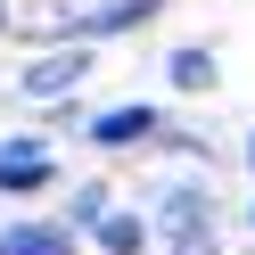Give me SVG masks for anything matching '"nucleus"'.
<instances>
[{
	"label": "nucleus",
	"instance_id": "f257e3e1",
	"mask_svg": "<svg viewBox=\"0 0 255 255\" xmlns=\"http://www.w3.org/2000/svg\"><path fill=\"white\" fill-rule=\"evenodd\" d=\"M148 132H156L148 107H107V116L91 124V140H99V148H132V140H148Z\"/></svg>",
	"mask_w": 255,
	"mask_h": 255
},
{
	"label": "nucleus",
	"instance_id": "f03ea898",
	"mask_svg": "<svg viewBox=\"0 0 255 255\" xmlns=\"http://www.w3.org/2000/svg\"><path fill=\"white\" fill-rule=\"evenodd\" d=\"M50 181V156L41 148H0V189L8 198H25V189H41Z\"/></svg>",
	"mask_w": 255,
	"mask_h": 255
},
{
	"label": "nucleus",
	"instance_id": "7ed1b4c3",
	"mask_svg": "<svg viewBox=\"0 0 255 255\" xmlns=\"http://www.w3.org/2000/svg\"><path fill=\"white\" fill-rule=\"evenodd\" d=\"M74 239L58 222H17V231H0V255H66Z\"/></svg>",
	"mask_w": 255,
	"mask_h": 255
},
{
	"label": "nucleus",
	"instance_id": "20e7f679",
	"mask_svg": "<svg viewBox=\"0 0 255 255\" xmlns=\"http://www.w3.org/2000/svg\"><path fill=\"white\" fill-rule=\"evenodd\" d=\"M74 74H83V58H41V66H25V91L58 99V91H74Z\"/></svg>",
	"mask_w": 255,
	"mask_h": 255
},
{
	"label": "nucleus",
	"instance_id": "39448f33",
	"mask_svg": "<svg viewBox=\"0 0 255 255\" xmlns=\"http://www.w3.org/2000/svg\"><path fill=\"white\" fill-rule=\"evenodd\" d=\"M91 231H99L107 255H140V222H132V214H107V206H99V214H91Z\"/></svg>",
	"mask_w": 255,
	"mask_h": 255
},
{
	"label": "nucleus",
	"instance_id": "423d86ee",
	"mask_svg": "<svg viewBox=\"0 0 255 255\" xmlns=\"http://www.w3.org/2000/svg\"><path fill=\"white\" fill-rule=\"evenodd\" d=\"M173 83H181V91H206V83H214V58H206V50H173Z\"/></svg>",
	"mask_w": 255,
	"mask_h": 255
},
{
	"label": "nucleus",
	"instance_id": "0eeeda50",
	"mask_svg": "<svg viewBox=\"0 0 255 255\" xmlns=\"http://www.w3.org/2000/svg\"><path fill=\"white\" fill-rule=\"evenodd\" d=\"M247 165H255V140H247Z\"/></svg>",
	"mask_w": 255,
	"mask_h": 255
}]
</instances>
